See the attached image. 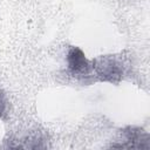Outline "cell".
Segmentation results:
<instances>
[{"label": "cell", "mask_w": 150, "mask_h": 150, "mask_svg": "<svg viewBox=\"0 0 150 150\" xmlns=\"http://www.w3.org/2000/svg\"><path fill=\"white\" fill-rule=\"evenodd\" d=\"M127 61L122 54L101 55L91 60V73L102 81L118 83L127 74Z\"/></svg>", "instance_id": "obj_1"}, {"label": "cell", "mask_w": 150, "mask_h": 150, "mask_svg": "<svg viewBox=\"0 0 150 150\" xmlns=\"http://www.w3.org/2000/svg\"><path fill=\"white\" fill-rule=\"evenodd\" d=\"M7 111V97L6 94L0 90V118H2L6 115Z\"/></svg>", "instance_id": "obj_5"}, {"label": "cell", "mask_w": 150, "mask_h": 150, "mask_svg": "<svg viewBox=\"0 0 150 150\" xmlns=\"http://www.w3.org/2000/svg\"><path fill=\"white\" fill-rule=\"evenodd\" d=\"M16 142V144L13 145V148H30V149H39V148H47L46 136L41 131H28V134L23 135L19 138H11L8 143Z\"/></svg>", "instance_id": "obj_4"}, {"label": "cell", "mask_w": 150, "mask_h": 150, "mask_svg": "<svg viewBox=\"0 0 150 150\" xmlns=\"http://www.w3.org/2000/svg\"><path fill=\"white\" fill-rule=\"evenodd\" d=\"M66 61L70 75L77 79H84L91 74V62L86 57V54L81 48L70 47L67 53Z\"/></svg>", "instance_id": "obj_3"}, {"label": "cell", "mask_w": 150, "mask_h": 150, "mask_svg": "<svg viewBox=\"0 0 150 150\" xmlns=\"http://www.w3.org/2000/svg\"><path fill=\"white\" fill-rule=\"evenodd\" d=\"M121 137L117 143H112V148L120 149H149L150 135L143 128L128 125L121 129Z\"/></svg>", "instance_id": "obj_2"}]
</instances>
